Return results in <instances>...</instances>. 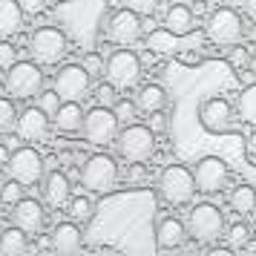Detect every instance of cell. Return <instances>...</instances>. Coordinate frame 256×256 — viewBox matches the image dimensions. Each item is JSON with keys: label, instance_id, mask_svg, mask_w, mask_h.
Segmentation results:
<instances>
[{"label": "cell", "instance_id": "8", "mask_svg": "<svg viewBox=\"0 0 256 256\" xmlns=\"http://www.w3.org/2000/svg\"><path fill=\"white\" fill-rule=\"evenodd\" d=\"M158 190L170 204H187L196 196V178L182 164H167L158 173Z\"/></svg>", "mask_w": 256, "mask_h": 256}, {"label": "cell", "instance_id": "27", "mask_svg": "<svg viewBox=\"0 0 256 256\" xmlns=\"http://www.w3.org/2000/svg\"><path fill=\"white\" fill-rule=\"evenodd\" d=\"M236 112H239V118H242V121H248L250 127H256V81L248 84L242 92H239Z\"/></svg>", "mask_w": 256, "mask_h": 256}, {"label": "cell", "instance_id": "16", "mask_svg": "<svg viewBox=\"0 0 256 256\" xmlns=\"http://www.w3.org/2000/svg\"><path fill=\"white\" fill-rule=\"evenodd\" d=\"M12 222L14 228H20L26 236H35V233L44 230V224H46V210L44 204L38 202V198H18L12 204Z\"/></svg>", "mask_w": 256, "mask_h": 256}, {"label": "cell", "instance_id": "1", "mask_svg": "<svg viewBox=\"0 0 256 256\" xmlns=\"http://www.w3.org/2000/svg\"><path fill=\"white\" fill-rule=\"evenodd\" d=\"M104 14H106V0H70L58 9V20L60 26H66V32L78 44L92 46Z\"/></svg>", "mask_w": 256, "mask_h": 256}, {"label": "cell", "instance_id": "41", "mask_svg": "<svg viewBox=\"0 0 256 256\" xmlns=\"http://www.w3.org/2000/svg\"><path fill=\"white\" fill-rule=\"evenodd\" d=\"M190 12H193V18H196V14H208V3H204V0H196Z\"/></svg>", "mask_w": 256, "mask_h": 256}, {"label": "cell", "instance_id": "40", "mask_svg": "<svg viewBox=\"0 0 256 256\" xmlns=\"http://www.w3.org/2000/svg\"><path fill=\"white\" fill-rule=\"evenodd\" d=\"M150 130H152V132H162V130H167V118H162V116H158V112H152Z\"/></svg>", "mask_w": 256, "mask_h": 256}, {"label": "cell", "instance_id": "42", "mask_svg": "<svg viewBox=\"0 0 256 256\" xmlns=\"http://www.w3.org/2000/svg\"><path fill=\"white\" fill-rule=\"evenodd\" d=\"M242 3H244V9H248V14L256 20V0H242Z\"/></svg>", "mask_w": 256, "mask_h": 256}, {"label": "cell", "instance_id": "46", "mask_svg": "<svg viewBox=\"0 0 256 256\" xmlns=\"http://www.w3.org/2000/svg\"><path fill=\"white\" fill-rule=\"evenodd\" d=\"M250 38H254V40H256V26H254V29H250Z\"/></svg>", "mask_w": 256, "mask_h": 256}, {"label": "cell", "instance_id": "18", "mask_svg": "<svg viewBox=\"0 0 256 256\" xmlns=\"http://www.w3.org/2000/svg\"><path fill=\"white\" fill-rule=\"evenodd\" d=\"M81 244H84V233L78 222H60L55 228V233H52V250H58L64 256L78 254Z\"/></svg>", "mask_w": 256, "mask_h": 256}, {"label": "cell", "instance_id": "43", "mask_svg": "<svg viewBox=\"0 0 256 256\" xmlns=\"http://www.w3.org/2000/svg\"><path fill=\"white\" fill-rule=\"evenodd\" d=\"M9 156H12V152L6 150V144H0V167H3V164L9 162Z\"/></svg>", "mask_w": 256, "mask_h": 256}, {"label": "cell", "instance_id": "3", "mask_svg": "<svg viewBox=\"0 0 256 256\" xmlns=\"http://www.w3.org/2000/svg\"><path fill=\"white\" fill-rule=\"evenodd\" d=\"M204 35L219 44V46H233L244 38V20L242 14L230 9V6H216L213 12H208V20H204Z\"/></svg>", "mask_w": 256, "mask_h": 256}, {"label": "cell", "instance_id": "13", "mask_svg": "<svg viewBox=\"0 0 256 256\" xmlns=\"http://www.w3.org/2000/svg\"><path fill=\"white\" fill-rule=\"evenodd\" d=\"M104 32L116 46H130V44H136V40L144 35V29H141V14H136L132 9L124 6V9H118V12H112L106 18Z\"/></svg>", "mask_w": 256, "mask_h": 256}, {"label": "cell", "instance_id": "14", "mask_svg": "<svg viewBox=\"0 0 256 256\" xmlns=\"http://www.w3.org/2000/svg\"><path fill=\"white\" fill-rule=\"evenodd\" d=\"M228 164L216 158V156H208L196 164L193 170V178H196V193H204V196H213V193H222L228 187Z\"/></svg>", "mask_w": 256, "mask_h": 256}, {"label": "cell", "instance_id": "29", "mask_svg": "<svg viewBox=\"0 0 256 256\" xmlns=\"http://www.w3.org/2000/svg\"><path fill=\"white\" fill-rule=\"evenodd\" d=\"M70 204V216L72 222H90L92 219V213H95V204H92V198H86V196H78V198H72V202H66Z\"/></svg>", "mask_w": 256, "mask_h": 256}, {"label": "cell", "instance_id": "31", "mask_svg": "<svg viewBox=\"0 0 256 256\" xmlns=\"http://www.w3.org/2000/svg\"><path fill=\"white\" fill-rule=\"evenodd\" d=\"M35 98H38V106H40V110H44V112H46L49 118L58 112V106H60V95L55 92V90H46V92L40 90V92H38Z\"/></svg>", "mask_w": 256, "mask_h": 256}, {"label": "cell", "instance_id": "2", "mask_svg": "<svg viewBox=\"0 0 256 256\" xmlns=\"http://www.w3.org/2000/svg\"><path fill=\"white\" fill-rule=\"evenodd\" d=\"M118 147V156L130 164H144L147 158H152V152H156V132L150 127H144V124H124V130H118L116 141H112Z\"/></svg>", "mask_w": 256, "mask_h": 256}, {"label": "cell", "instance_id": "26", "mask_svg": "<svg viewBox=\"0 0 256 256\" xmlns=\"http://www.w3.org/2000/svg\"><path fill=\"white\" fill-rule=\"evenodd\" d=\"M230 208L239 213V216H250L256 213V190L250 184H239L233 187L230 193Z\"/></svg>", "mask_w": 256, "mask_h": 256}, {"label": "cell", "instance_id": "30", "mask_svg": "<svg viewBox=\"0 0 256 256\" xmlns=\"http://www.w3.org/2000/svg\"><path fill=\"white\" fill-rule=\"evenodd\" d=\"M14 121H18V110L9 98H0V136L12 132L14 130Z\"/></svg>", "mask_w": 256, "mask_h": 256}, {"label": "cell", "instance_id": "35", "mask_svg": "<svg viewBox=\"0 0 256 256\" xmlns=\"http://www.w3.org/2000/svg\"><path fill=\"white\" fill-rule=\"evenodd\" d=\"M18 198H24V184L20 182H6V184L0 187V202H6V204H14Z\"/></svg>", "mask_w": 256, "mask_h": 256}, {"label": "cell", "instance_id": "32", "mask_svg": "<svg viewBox=\"0 0 256 256\" xmlns=\"http://www.w3.org/2000/svg\"><path fill=\"white\" fill-rule=\"evenodd\" d=\"M95 101L101 106H116L118 101V86H112V84L106 81V84H98L95 86Z\"/></svg>", "mask_w": 256, "mask_h": 256}, {"label": "cell", "instance_id": "47", "mask_svg": "<svg viewBox=\"0 0 256 256\" xmlns=\"http://www.w3.org/2000/svg\"><path fill=\"white\" fill-rule=\"evenodd\" d=\"M254 230H256V228H254Z\"/></svg>", "mask_w": 256, "mask_h": 256}, {"label": "cell", "instance_id": "11", "mask_svg": "<svg viewBox=\"0 0 256 256\" xmlns=\"http://www.w3.org/2000/svg\"><path fill=\"white\" fill-rule=\"evenodd\" d=\"M6 170L14 182H20L24 187H32L38 182H44V156L35 147H20L9 156Z\"/></svg>", "mask_w": 256, "mask_h": 256}, {"label": "cell", "instance_id": "17", "mask_svg": "<svg viewBox=\"0 0 256 256\" xmlns=\"http://www.w3.org/2000/svg\"><path fill=\"white\" fill-rule=\"evenodd\" d=\"M198 118H202L208 132H228L233 127V106L224 98H210V101L202 104Z\"/></svg>", "mask_w": 256, "mask_h": 256}, {"label": "cell", "instance_id": "12", "mask_svg": "<svg viewBox=\"0 0 256 256\" xmlns=\"http://www.w3.org/2000/svg\"><path fill=\"white\" fill-rule=\"evenodd\" d=\"M52 90L60 95V101H84L92 90V75L84 70V64H66L55 75Z\"/></svg>", "mask_w": 256, "mask_h": 256}, {"label": "cell", "instance_id": "23", "mask_svg": "<svg viewBox=\"0 0 256 256\" xmlns=\"http://www.w3.org/2000/svg\"><path fill=\"white\" fill-rule=\"evenodd\" d=\"M164 26L173 32V35H184L193 29V12H190V6L184 3H173L167 14H164Z\"/></svg>", "mask_w": 256, "mask_h": 256}, {"label": "cell", "instance_id": "15", "mask_svg": "<svg viewBox=\"0 0 256 256\" xmlns=\"http://www.w3.org/2000/svg\"><path fill=\"white\" fill-rule=\"evenodd\" d=\"M14 132L20 141H29V144H38L49 136V116L40 110V106H26L24 112H18V121H14Z\"/></svg>", "mask_w": 256, "mask_h": 256}, {"label": "cell", "instance_id": "4", "mask_svg": "<svg viewBox=\"0 0 256 256\" xmlns=\"http://www.w3.org/2000/svg\"><path fill=\"white\" fill-rule=\"evenodd\" d=\"M81 184L90 193H110L118 184V164L106 152H95L81 164Z\"/></svg>", "mask_w": 256, "mask_h": 256}, {"label": "cell", "instance_id": "6", "mask_svg": "<svg viewBox=\"0 0 256 256\" xmlns=\"http://www.w3.org/2000/svg\"><path fill=\"white\" fill-rule=\"evenodd\" d=\"M44 90V72L38 60H14L6 70V92L12 98H35Z\"/></svg>", "mask_w": 256, "mask_h": 256}, {"label": "cell", "instance_id": "19", "mask_svg": "<svg viewBox=\"0 0 256 256\" xmlns=\"http://www.w3.org/2000/svg\"><path fill=\"white\" fill-rule=\"evenodd\" d=\"M187 239V228L178 219H162L156 224V248L158 250H176Z\"/></svg>", "mask_w": 256, "mask_h": 256}, {"label": "cell", "instance_id": "22", "mask_svg": "<svg viewBox=\"0 0 256 256\" xmlns=\"http://www.w3.org/2000/svg\"><path fill=\"white\" fill-rule=\"evenodd\" d=\"M24 26V9L18 0H0V40H9Z\"/></svg>", "mask_w": 256, "mask_h": 256}, {"label": "cell", "instance_id": "20", "mask_svg": "<svg viewBox=\"0 0 256 256\" xmlns=\"http://www.w3.org/2000/svg\"><path fill=\"white\" fill-rule=\"evenodd\" d=\"M52 124H55V130L66 132V136H75V132H81V124H84L81 101H60L58 112L52 116Z\"/></svg>", "mask_w": 256, "mask_h": 256}, {"label": "cell", "instance_id": "9", "mask_svg": "<svg viewBox=\"0 0 256 256\" xmlns=\"http://www.w3.org/2000/svg\"><path fill=\"white\" fill-rule=\"evenodd\" d=\"M84 138L95 144V147H106L112 144L118 136V118L112 112V106H92L90 112H84V124H81Z\"/></svg>", "mask_w": 256, "mask_h": 256}, {"label": "cell", "instance_id": "34", "mask_svg": "<svg viewBox=\"0 0 256 256\" xmlns=\"http://www.w3.org/2000/svg\"><path fill=\"white\" fill-rule=\"evenodd\" d=\"M228 239H230V248H242V244H248V239H250V228H248L244 222H236V224L228 228Z\"/></svg>", "mask_w": 256, "mask_h": 256}, {"label": "cell", "instance_id": "24", "mask_svg": "<svg viewBox=\"0 0 256 256\" xmlns=\"http://www.w3.org/2000/svg\"><path fill=\"white\" fill-rule=\"evenodd\" d=\"M136 106L144 110V112H162L164 106H167V92H164V86H158V84L141 86L138 98H136Z\"/></svg>", "mask_w": 256, "mask_h": 256}, {"label": "cell", "instance_id": "10", "mask_svg": "<svg viewBox=\"0 0 256 256\" xmlns=\"http://www.w3.org/2000/svg\"><path fill=\"white\" fill-rule=\"evenodd\" d=\"M104 75L106 81L118 86V90H127L136 86L141 78V60L132 49H116L110 58L104 60Z\"/></svg>", "mask_w": 256, "mask_h": 256}, {"label": "cell", "instance_id": "36", "mask_svg": "<svg viewBox=\"0 0 256 256\" xmlns=\"http://www.w3.org/2000/svg\"><path fill=\"white\" fill-rule=\"evenodd\" d=\"M124 6L144 18V14H152L156 9H158V0H124Z\"/></svg>", "mask_w": 256, "mask_h": 256}, {"label": "cell", "instance_id": "45", "mask_svg": "<svg viewBox=\"0 0 256 256\" xmlns=\"http://www.w3.org/2000/svg\"><path fill=\"white\" fill-rule=\"evenodd\" d=\"M204 3H208V6H222L224 0H204Z\"/></svg>", "mask_w": 256, "mask_h": 256}, {"label": "cell", "instance_id": "21", "mask_svg": "<svg viewBox=\"0 0 256 256\" xmlns=\"http://www.w3.org/2000/svg\"><path fill=\"white\" fill-rule=\"evenodd\" d=\"M44 202L49 208H64L70 202V178L58 170L44 176Z\"/></svg>", "mask_w": 256, "mask_h": 256}, {"label": "cell", "instance_id": "5", "mask_svg": "<svg viewBox=\"0 0 256 256\" xmlns=\"http://www.w3.org/2000/svg\"><path fill=\"white\" fill-rule=\"evenodd\" d=\"M29 52L38 64L52 66V64L64 60V55L70 52V38L58 26H40L35 35L29 38Z\"/></svg>", "mask_w": 256, "mask_h": 256}, {"label": "cell", "instance_id": "44", "mask_svg": "<svg viewBox=\"0 0 256 256\" xmlns=\"http://www.w3.org/2000/svg\"><path fill=\"white\" fill-rule=\"evenodd\" d=\"M248 147H250V152H256V130L250 132V138H248Z\"/></svg>", "mask_w": 256, "mask_h": 256}, {"label": "cell", "instance_id": "37", "mask_svg": "<svg viewBox=\"0 0 256 256\" xmlns=\"http://www.w3.org/2000/svg\"><path fill=\"white\" fill-rule=\"evenodd\" d=\"M84 70L90 72V75H104V60L98 52H86L84 55Z\"/></svg>", "mask_w": 256, "mask_h": 256}, {"label": "cell", "instance_id": "25", "mask_svg": "<svg viewBox=\"0 0 256 256\" xmlns=\"http://www.w3.org/2000/svg\"><path fill=\"white\" fill-rule=\"evenodd\" d=\"M26 248H29V242L20 228H6L0 233V254L3 256H20L26 254Z\"/></svg>", "mask_w": 256, "mask_h": 256}, {"label": "cell", "instance_id": "7", "mask_svg": "<svg viewBox=\"0 0 256 256\" xmlns=\"http://www.w3.org/2000/svg\"><path fill=\"white\" fill-rule=\"evenodd\" d=\"M187 233L202 244H213L224 233V216L216 204L202 202L190 210V219H187Z\"/></svg>", "mask_w": 256, "mask_h": 256}, {"label": "cell", "instance_id": "39", "mask_svg": "<svg viewBox=\"0 0 256 256\" xmlns=\"http://www.w3.org/2000/svg\"><path fill=\"white\" fill-rule=\"evenodd\" d=\"M18 3H20L24 14H29V18H35V14H40L46 9V0H18Z\"/></svg>", "mask_w": 256, "mask_h": 256}, {"label": "cell", "instance_id": "28", "mask_svg": "<svg viewBox=\"0 0 256 256\" xmlns=\"http://www.w3.org/2000/svg\"><path fill=\"white\" fill-rule=\"evenodd\" d=\"M147 49H152V52H158V55H170V52H176L178 49V40L173 38V32L167 29H150L147 32Z\"/></svg>", "mask_w": 256, "mask_h": 256}, {"label": "cell", "instance_id": "38", "mask_svg": "<svg viewBox=\"0 0 256 256\" xmlns=\"http://www.w3.org/2000/svg\"><path fill=\"white\" fill-rule=\"evenodd\" d=\"M14 64V46L9 40H0V70H9Z\"/></svg>", "mask_w": 256, "mask_h": 256}, {"label": "cell", "instance_id": "33", "mask_svg": "<svg viewBox=\"0 0 256 256\" xmlns=\"http://www.w3.org/2000/svg\"><path fill=\"white\" fill-rule=\"evenodd\" d=\"M112 112H116L118 124H132V121H136V112H138V106H136V101H116Z\"/></svg>", "mask_w": 256, "mask_h": 256}]
</instances>
